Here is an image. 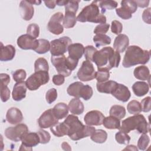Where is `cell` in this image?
<instances>
[{
  "label": "cell",
  "mask_w": 151,
  "mask_h": 151,
  "mask_svg": "<svg viewBox=\"0 0 151 151\" xmlns=\"http://www.w3.org/2000/svg\"><path fill=\"white\" fill-rule=\"evenodd\" d=\"M109 27L110 25L109 24H100L96 27V28L94 29V33H95L96 34H105L109 31Z\"/></svg>",
  "instance_id": "cell-54"
},
{
  "label": "cell",
  "mask_w": 151,
  "mask_h": 151,
  "mask_svg": "<svg viewBox=\"0 0 151 151\" xmlns=\"http://www.w3.org/2000/svg\"><path fill=\"white\" fill-rule=\"evenodd\" d=\"M63 18L64 15L60 12L52 15L47 25L48 31L54 35H60L63 33L64 27L61 22L63 20Z\"/></svg>",
  "instance_id": "cell-11"
},
{
  "label": "cell",
  "mask_w": 151,
  "mask_h": 151,
  "mask_svg": "<svg viewBox=\"0 0 151 151\" xmlns=\"http://www.w3.org/2000/svg\"><path fill=\"white\" fill-rule=\"evenodd\" d=\"M77 76L78 78L82 81H88L95 78L96 71L92 63L90 61H84L79 68Z\"/></svg>",
  "instance_id": "cell-10"
},
{
  "label": "cell",
  "mask_w": 151,
  "mask_h": 151,
  "mask_svg": "<svg viewBox=\"0 0 151 151\" xmlns=\"http://www.w3.org/2000/svg\"><path fill=\"white\" fill-rule=\"evenodd\" d=\"M127 111L131 114H137L142 111V107L140 103L137 100L130 101L127 106Z\"/></svg>",
  "instance_id": "cell-37"
},
{
  "label": "cell",
  "mask_w": 151,
  "mask_h": 151,
  "mask_svg": "<svg viewBox=\"0 0 151 151\" xmlns=\"http://www.w3.org/2000/svg\"><path fill=\"white\" fill-rule=\"evenodd\" d=\"M111 94L116 99L122 102L127 101L131 96V93L128 87L124 84L119 83H117Z\"/></svg>",
  "instance_id": "cell-16"
},
{
  "label": "cell",
  "mask_w": 151,
  "mask_h": 151,
  "mask_svg": "<svg viewBox=\"0 0 151 151\" xmlns=\"http://www.w3.org/2000/svg\"><path fill=\"white\" fill-rule=\"evenodd\" d=\"M29 2V3H31L32 5L33 4H35V5H40L41 3V1H28Z\"/></svg>",
  "instance_id": "cell-62"
},
{
  "label": "cell",
  "mask_w": 151,
  "mask_h": 151,
  "mask_svg": "<svg viewBox=\"0 0 151 151\" xmlns=\"http://www.w3.org/2000/svg\"><path fill=\"white\" fill-rule=\"evenodd\" d=\"M142 107V111L144 112H149L150 111L151 107V98L150 96L146 97L143 99L140 103Z\"/></svg>",
  "instance_id": "cell-53"
},
{
  "label": "cell",
  "mask_w": 151,
  "mask_h": 151,
  "mask_svg": "<svg viewBox=\"0 0 151 151\" xmlns=\"http://www.w3.org/2000/svg\"><path fill=\"white\" fill-rule=\"evenodd\" d=\"M40 137V143L41 144H46L48 143L51 139L50 134L44 130H40L37 132Z\"/></svg>",
  "instance_id": "cell-49"
},
{
  "label": "cell",
  "mask_w": 151,
  "mask_h": 151,
  "mask_svg": "<svg viewBox=\"0 0 151 151\" xmlns=\"http://www.w3.org/2000/svg\"><path fill=\"white\" fill-rule=\"evenodd\" d=\"M44 4L47 8L50 9H54L56 5L55 1H45Z\"/></svg>",
  "instance_id": "cell-59"
},
{
  "label": "cell",
  "mask_w": 151,
  "mask_h": 151,
  "mask_svg": "<svg viewBox=\"0 0 151 151\" xmlns=\"http://www.w3.org/2000/svg\"><path fill=\"white\" fill-rule=\"evenodd\" d=\"M57 97V90L54 88H50L48 90L45 94V99L48 104H51L53 103Z\"/></svg>",
  "instance_id": "cell-48"
},
{
  "label": "cell",
  "mask_w": 151,
  "mask_h": 151,
  "mask_svg": "<svg viewBox=\"0 0 151 151\" xmlns=\"http://www.w3.org/2000/svg\"><path fill=\"white\" fill-rule=\"evenodd\" d=\"M19 9L21 17L24 20L29 21L33 17L34 13V7L28 1H21Z\"/></svg>",
  "instance_id": "cell-19"
},
{
  "label": "cell",
  "mask_w": 151,
  "mask_h": 151,
  "mask_svg": "<svg viewBox=\"0 0 151 151\" xmlns=\"http://www.w3.org/2000/svg\"><path fill=\"white\" fill-rule=\"evenodd\" d=\"M134 77L140 80H150V71L147 67L141 65L136 67L133 71Z\"/></svg>",
  "instance_id": "cell-27"
},
{
  "label": "cell",
  "mask_w": 151,
  "mask_h": 151,
  "mask_svg": "<svg viewBox=\"0 0 151 151\" xmlns=\"http://www.w3.org/2000/svg\"><path fill=\"white\" fill-rule=\"evenodd\" d=\"M38 125L41 129L51 127L58 123V120L54 116L52 109L45 110L38 120Z\"/></svg>",
  "instance_id": "cell-13"
},
{
  "label": "cell",
  "mask_w": 151,
  "mask_h": 151,
  "mask_svg": "<svg viewBox=\"0 0 151 151\" xmlns=\"http://www.w3.org/2000/svg\"><path fill=\"white\" fill-rule=\"evenodd\" d=\"M134 94L138 97H142L146 94L149 90V84L145 81H136L132 87Z\"/></svg>",
  "instance_id": "cell-25"
},
{
  "label": "cell",
  "mask_w": 151,
  "mask_h": 151,
  "mask_svg": "<svg viewBox=\"0 0 151 151\" xmlns=\"http://www.w3.org/2000/svg\"><path fill=\"white\" fill-rule=\"evenodd\" d=\"M97 50L93 45H87L84 48V57L86 60L93 61V57L94 54Z\"/></svg>",
  "instance_id": "cell-47"
},
{
  "label": "cell",
  "mask_w": 151,
  "mask_h": 151,
  "mask_svg": "<svg viewBox=\"0 0 151 151\" xmlns=\"http://www.w3.org/2000/svg\"><path fill=\"white\" fill-rule=\"evenodd\" d=\"M103 114L99 110H91L86 113L84 120L88 126H100L103 124L104 119Z\"/></svg>",
  "instance_id": "cell-15"
},
{
  "label": "cell",
  "mask_w": 151,
  "mask_h": 151,
  "mask_svg": "<svg viewBox=\"0 0 151 151\" xmlns=\"http://www.w3.org/2000/svg\"><path fill=\"white\" fill-rule=\"evenodd\" d=\"M27 76L25 71L23 69H19L15 71L12 74V77L15 81L17 83L23 81Z\"/></svg>",
  "instance_id": "cell-45"
},
{
  "label": "cell",
  "mask_w": 151,
  "mask_h": 151,
  "mask_svg": "<svg viewBox=\"0 0 151 151\" xmlns=\"http://www.w3.org/2000/svg\"><path fill=\"white\" fill-rule=\"evenodd\" d=\"M6 121L11 124H17L21 123L23 120L21 111L17 107H11L6 112Z\"/></svg>",
  "instance_id": "cell-18"
},
{
  "label": "cell",
  "mask_w": 151,
  "mask_h": 151,
  "mask_svg": "<svg viewBox=\"0 0 151 151\" xmlns=\"http://www.w3.org/2000/svg\"><path fill=\"white\" fill-rule=\"evenodd\" d=\"M65 81V77L62 74L54 75L52 77V82L56 86L62 85Z\"/></svg>",
  "instance_id": "cell-55"
},
{
  "label": "cell",
  "mask_w": 151,
  "mask_h": 151,
  "mask_svg": "<svg viewBox=\"0 0 151 151\" xmlns=\"http://www.w3.org/2000/svg\"><path fill=\"white\" fill-rule=\"evenodd\" d=\"M93 88L89 85H83L80 91V97L83 98L84 100H88L93 96Z\"/></svg>",
  "instance_id": "cell-39"
},
{
  "label": "cell",
  "mask_w": 151,
  "mask_h": 151,
  "mask_svg": "<svg viewBox=\"0 0 151 151\" xmlns=\"http://www.w3.org/2000/svg\"><path fill=\"white\" fill-rule=\"evenodd\" d=\"M28 132V129L26 124L21 123L15 127H9L5 130V135L7 139L14 141L21 140L25 134Z\"/></svg>",
  "instance_id": "cell-9"
},
{
  "label": "cell",
  "mask_w": 151,
  "mask_h": 151,
  "mask_svg": "<svg viewBox=\"0 0 151 151\" xmlns=\"http://www.w3.org/2000/svg\"><path fill=\"white\" fill-rule=\"evenodd\" d=\"M122 29H123V25L120 21L117 20H114L111 22V31L113 33L119 35L122 32Z\"/></svg>",
  "instance_id": "cell-51"
},
{
  "label": "cell",
  "mask_w": 151,
  "mask_h": 151,
  "mask_svg": "<svg viewBox=\"0 0 151 151\" xmlns=\"http://www.w3.org/2000/svg\"><path fill=\"white\" fill-rule=\"evenodd\" d=\"M137 150V147L134 146V145H129L127 146L125 149H124L123 150Z\"/></svg>",
  "instance_id": "cell-61"
},
{
  "label": "cell",
  "mask_w": 151,
  "mask_h": 151,
  "mask_svg": "<svg viewBox=\"0 0 151 151\" xmlns=\"http://www.w3.org/2000/svg\"><path fill=\"white\" fill-rule=\"evenodd\" d=\"M117 83L113 80H107L103 83H97L96 87L97 91L100 93L111 94L116 88Z\"/></svg>",
  "instance_id": "cell-23"
},
{
  "label": "cell",
  "mask_w": 151,
  "mask_h": 151,
  "mask_svg": "<svg viewBox=\"0 0 151 151\" xmlns=\"http://www.w3.org/2000/svg\"><path fill=\"white\" fill-rule=\"evenodd\" d=\"M17 45L22 50H33L35 51L38 47L39 42L38 40L27 34L21 35L18 38Z\"/></svg>",
  "instance_id": "cell-14"
},
{
  "label": "cell",
  "mask_w": 151,
  "mask_h": 151,
  "mask_svg": "<svg viewBox=\"0 0 151 151\" xmlns=\"http://www.w3.org/2000/svg\"><path fill=\"white\" fill-rule=\"evenodd\" d=\"M150 57V51L143 50L137 45H131L127 48L122 65L124 68H129L137 64H145Z\"/></svg>",
  "instance_id": "cell-3"
},
{
  "label": "cell",
  "mask_w": 151,
  "mask_h": 151,
  "mask_svg": "<svg viewBox=\"0 0 151 151\" xmlns=\"http://www.w3.org/2000/svg\"><path fill=\"white\" fill-rule=\"evenodd\" d=\"M107 139V132L102 129L96 130L94 133L91 136V139L97 143H103Z\"/></svg>",
  "instance_id": "cell-33"
},
{
  "label": "cell",
  "mask_w": 151,
  "mask_h": 151,
  "mask_svg": "<svg viewBox=\"0 0 151 151\" xmlns=\"http://www.w3.org/2000/svg\"><path fill=\"white\" fill-rule=\"evenodd\" d=\"M116 12L117 15L123 19H129L132 17V14L128 10L123 7L117 8L116 9Z\"/></svg>",
  "instance_id": "cell-50"
},
{
  "label": "cell",
  "mask_w": 151,
  "mask_h": 151,
  "mask_svg": "<svg viewBox=\"0 0 151 151\" xmlns=\"http://www.w3.org/2000/svg\"><path fill=\"white\" fill-rule=\"evenodd\" d=\"M98 6L101 9V14H103L106 10H111L116 8L117 6V2L114 1L105 0L97 1Z\"/></svg>",
  "instance_id": "cell-35"
},
{
  "label": "cell",
  "mask_w": 151,
  "mask_h": 151,
  "mask_svg": "<svg viewBox=\"0 0 151 151\" xmlns=\"http://www.w3.org/2000/svg\"><path fill=\"white\" fill-rule=\"evenodd\" d=\"M72 41L68 37H62L54 40L50 42V53L52 56H60L64 55L71 44Z\"/></svg>",
  "instance_id": "cell-8"
},
{
  "label": "cell",
  "mask_w": 151,
  "mask_h": 151,
  "mask_svg": "<svg viewBox=\"0 0 151 151\" xmlns=\"http://www.w3.org/2000/svg\"><path fill=\"white\" fill-rule=\"evenodd\" d=\"M135 2L137 4V6H139L140 8L147 7L150 2L149 1H135Z\"/></svg>",
  "instance_id": "cell-58"
},
{
  "label": "cell",
  "mask_w": 151,
  "mask_h": 151,
  "mask_svg": "<svg viewBox=\"0 0 151 151\" xmlns=\"http://www.w3.org/2000/svg\"><path fill=\"white\" fill-rule=\"evenodd\" d=\"M49 80L48 71H37L27 78L25 83L28 90L34 91L38 90L41 86L47 84Z\"/></svg>",
  "instance_id": "cell-7"
},
{
  "label": "cell",
  "mask_w": 151,
  "mask_h": 151,
  "mask_svg": "<svg viewBox=\"0 0 151 151\" xmlns=\"http://www.w3.org/2000/svg\"><path fill=\"white\" fill-rule=\"evenodd\" d=\"M93 40L97 47L109 45L111 43V38L110 37L103 34H96L94 36Z\"/></svg>",
  "instance_id": "cell-31"
},
{
  "label": "cell",
  "mask_w": 151,
  "mask_h": 151,
  "mask_svg": "<svg viewBox=\"0 0 151 151\" xmlns=\"http://www.w3.org/2000/svg\"><path fill=\"white\" fill-rule=\"evenodd\" d=\"M64 122L68 127L67 135L73 140H78L91 136L96 130L95 127L93 126L84 125L78 117L73 114L68 115Z\"/></svg>",
  "instance_id": "cell-2"
},
{
  "label": "cell",
  "mask_w": 151,
  "mask_h": 151,
  "mask_svg": "<svg viewBox=\"0 0 151 151\" xmlns=\"http://www.w3.org/2000/svg\"><path fill=\"white\" fill-rule=\"evenodd\" d=\"M21 142L20 150H32V147H35L40 143V137L37 132H27L22 137Z\"/></svg>",
  "instance_id": "cell-12"
},
{
  "label": "cell",
  "mask_w": 151,
  "mask_h": 151,
  "mask_svg": "<svg viewBox=\"0 0 151 151\" xmlns=\"http://www.w3.org/2000/svg\"><path fill=\"white\" fill-rule=\"evenodd\" d=\"M68 107L70 111L73 114L79 115L84 111V104L78 98H74L71 100Z\"/></svg>",
  "instance_id": "cell-24"
},
{
  "label": "cell",
  "mask_w": 151,
  "mask_h": 151,
  "mask_svg": "<svg viewBox=\"0 0 151 151\" xmlns=\"http://www.w3.org/2000/svg\"><path fill=\"white\" fill-rule=\"evenodd\" d=\"M76 13L72 11H65L63 20V25L65 28H71L75 26L77 22Z\"/></svg>",
  "instance_id": "cell-29"
},
{
  "label": "cell",
  "mask_w": 151,
  "mask_h": 151,
  "mask_svg": "<svg viewBox=\"0 0 151 151\" xmlns=\"http://www.w3.org/2000/svg\"><path fill=\"white\" fill-rule=\"evenodd\" d=\"M120 55L111 47H104L97 51L93 55V62L97 66V69L110 70L118 67L120 61Z\"/></svg>",
  "instance_id": "cell-1"
},
{
  "label": "cell",
  "mask_w": 151,
  "mask_h": 151,
  "mask_svg": "<svg viewBox=\"0 0 151 151\" xmlns=\"http://www.w3.org/2000/svg\"><path fill=\"white\" fill-rule=\"evenodd\" d=\"M53 113L58 120L63 119L68 113V107L64 103H58L52 109Z\"/></svg>",
  "instance_id": "cell-26"
},
{
  "label": "cell",
  "mask_w": 151,
  "mask_h": 151,
  "mask_svg": "<svg viewBox=\"0 0 151 151\" xmlns=\"http://www.w3.org/2000/svg\"><path fill=\"white\" fill-rule=\"evenodd\" d=\"M27 33L31 37L37 38L38 37L40 34V27L36 24H29L27 29Z\"/></svg>",
  "instance_id": "cell-44"
},
{
  "label": "cell",
  "mask_w": 151,
  "mask_h": 151,
  "mask_svg": "<svg viewBox=\"0 0 151 151\" xmlns=\"http://www.w3.org/2000/svg\"><path fill=\"white\" fill-rule=\"evenodd\" d=\"M150 8L145 9L142 14V19L144 22L148 24H150Z\"/></svg>",
  "instance_id": "cell-56"
},
{
  "label": "cell",
  "mask_w": 151,
  "mask_h": 151,
  "mask_svg": "<svg viewBox=\"0 0 151 151\" xmlns=\"http://www.w3.org/2000/svg\"><path fill=\"white\" fill-rule=\"evenodd\" d=\"M68 1H55L56 4L58 6H65Z\"/></svg>",
  "instance_id": "cell-60"
},
{
  "label": "cell",
  "mask_w": 151,
  "mask_h": 151,
  "mask_svg": "<svg viewBox=\"0 0 151 151\" xmlns=\"http://www.w3.org/2000/svg\"><path fill=\"white\" fill-rule=\"evenodd\" d=\"M10 97V90L7 86H1V99L2 102L7 101Z\"/></svg>",
  "instance_id": "cell-52"
},
{
  "label": "cell",
  "mask_w": 151,
  "mask_h": 151,
  "mask_svg": "<svg viewBox=\"0 0 151 151\" xmlns=\"http://www.w3.org/2000/svg\"><path fill=\"white\" fill-rule=\"evenodd\" d=\"M80 1H68L65 5V11H72L77 13L78 9V4Z\"/></svg>",
  "instance_id": "cell-46"
},
{
  "label": "cell",
  "mask_w": 151,
  "mask_h": 151,
  "mask_svg": "<svg viewBox=\"0 0 151 151\" xmlns=\"http://www.w3.org/2000/svg\"><path fill=\"white\" fill-rule=\"evenodd\" d=\"M120 130L126 133L133 130H137L139 133H147L149 132V125L143 115L137 114L123 120Z\"/></svg>",
  "instance_id": "cell-5"
},
{
  "label": "cell",
  "mask_w": 151,
  "mask_h": 151,
  "mask_svg": "<svg viewBox=\"0 0 151 151\" xmlns=\"http://www.w3.org/2000/svg\"><path fill=\"white\" fill-rule=\"evenodd\" d=\"M115 139L119 144L127 145L130 140V137L127 134V133L120 131L116 133Z\"/></svg>",
  "instance_id": "cell-41"
},
{
  "label": "cell",
  "mask_w": 151,
  "mask_h": 151,
  "mask_svg": "<svg viewBox=\"0 0 151 151\" xmlns=\"http://www.w3.org/2000/svg\"><path fill=\"white\" fill-rule=\"evenodd\" d=\"M27 88L26 83L24 81L15 83L12 92V96L14 100L19 101L24 99L26 96Z\"/></svg>",
  "instance_id": "cell-17"
},
{
  "label": "cell",
  "mask_w": 151,
  "mask_h": 151,
  "mask_svg": "<svg viewBox=\"0 0 151 151\" xmlns=\"http://www.w3.org/2000/svg\"><path fill=\"white\" fill-rule=\"evenodd\" d=\"M110 115L114 116L119 119H122L126 115L125 108L120 105H113L110 108Z\"/></svg>",
  "instance_id": "cell-34"
},
{
  "label": "cell",
  "mask_w": 151,
  "mask_h": 151,
  "mask_svg": "<svg viewBox=\"0 0 151 151\" xmlns=\"http://www.w3.org/2000/svg\"><path fill=\"white\" fill-rule=\"evenodd\" d=\"M129 37L125 34H119L115 38L113 43V49L119 52H124L129 47Z\"/></svg>",
  "instance_id": "cell-20"
},
{
  "label": "cell",
  "mask_w": 151,
  "mask_h": 151,
  "mask_svg": "<svg viewBox=\"0 0 151 151\" xmlns=\"http://www.w3.org/2000/svg\"><path fill=\"white\" fill-rule=\"evenodd\" d=\"M121 7H123L128 10L132 14L135 12L137 8V4L135 1L124 0L121 2Z\"/></svg>",
  "instance_id": "cell-42"
},
{
  "label": "cell",
  "mask_w": 151,
  "mask_h": 151,
  "mask_svg": "<svg viewBox=\"0 0 151 151\" xmlns=\"http://www.w3.org/2000/svg\"><path fill=\"white\" fill-rule=\"evenodd\" d=\"M1 86H8L10 82V77L8 74L5 73H1Z\"/></svg>",
  "instance_id": "cell-57"
},
{
  "label": "cell",
  "mask_w": 151,
  "mask_h": 151,
  "mask_svg": "<svg viewBox=\"0 0 151 151\" xmlns=\"http://www.w3.org/2000/svg\"><path fill=\"white\" fill-rule=\"evenodd\" d=\"M1 55L0 60L1 61H8L12 60L15 55V48L12 45H7L4 46L1 42Z\"/></svg>",
  "instance_id": "cell-22"
},
{
  "label": "cell",
  "mask_w": 151,
  "mask_h": 151,
  "mask_svg": "<svg viewBox=\"0 0 151 151\" xmlns=\"http://www.w3.org/2000/svg\"><path fill=\"white\" fill-rule=\"evenodd\" d=\"M84 84L80 81H76L71 84L67 89V92L68 95L73 96L75 98H80L79 93L81 87Z\"/></svg>",
  "instance_id": "cell-32"
},
{
  "label": "cell",
  "mask_w": 151,
  "mask_h": 151,
  "mask_svg": "<svg viewBox=\"0 0 151 151\" xmlns=\"http://www.w3.org/2000/svg\"><path fill=\"white\" fill-rule=\"evenodd\" d=\"M51 61L59 74L64 77H68L73 70L77 66L78 60H75L70 57L66 58L64 55L60 56H51Z\"/></svg>",
  "instance_id": "cell-6"
},
{
  "label": "cell",
  "mask_w": 151,
  "mask_h": 151,
  "mask_svg": "<svg viewBox=\"0 0 151 151\" xmlns=\"http://www.w3.org/2000/svg\"><path fill=\"white\" fill-rule=\"evenodd\" d=\"M68 57L73 60L78 61V60L82 57L84 52V47L83 45L80 43L71 44L68 48Z\"/></svg>",
  "instance_id": "cell-21"
},
{
  "label": "cell",
  "mask_w": 151,
  "mask_h": 151,
  "mask_svg": "<svg viewBox=\"0 0 151 151\" xmlns=\"http://www.w3.org/2000/svg\"><path fill=\"white\" fill-rule=\"evenodd\" d=\"M39 45L35 51L40 54H45L50 50V42L45 39H39Z\"/></svg>",
  "instance_id": "cell-38"
},
{
  "label": "cell",
  "mask_w": 151,
  "mask_h": 151,
  "mask_svg": "<svg viewBox=\"0 0 151 151\" xmlns=\"http://www.w3.org/2000/svg\"><path fill=\"white\" fill-rule=\"evenodd\" d=\"M103 124L108 129H120V119L111 116L104 117Z\"/></svg>",
  "instance_id": "cell-30"
},
{
  "label": "cell",
  "mask_w": 151,
  "mask_h": 151,
  "mask_svg": "<svg viewBox=\"0 0 151 151\" xmlns=\"http://www.w3.org/2000/svg\"><path fill=\"white\" fill-rule=\"evenodd\" d=\"M49 65L45 58L41 57L37 59L34 63V71H48Z\"/></svg>",
  "instance_id": "cell-36"
},
{
  "label": "cell",
  "mask_w": 151,
  "mask_h": 151,
  "mask_svg": "<svg viewBox=\"0 0 151 151\" xmlns=\"http://www.w3.org/2000/svg\"><path fill=\"white\" fill-rule=\"evenodd\" d=\"M95 78L98 83H103L106 81L110 78L109 70L104 69H99L96 72Z\"/></svg>",
  "instance_id": "cell-40"
},
{
  "label": "cell",
  "mask_w": 151,
  "mask_h": 151,
  "mask_svg": "<svg viewBox=\"0 0 151 151\" xmlns=\"http://www.w3.org/2000/svg\"><path fill=\"white\" fill-rule=\"evenodd\" d=\"M77 21L81 22L105 24L106 23V17L103 14L100 13L97 1H93L83 8L77 17Z\"/></svg>",
  "instance_id": "cell-4"
},
{
  "label": "cell",
  "mask_w": 151,
  "mask_h": 151,
  "mask_svg": "<svg viewBox=\"0 0 151 151\" xmlns=\"http://www.w3.org/2000/svg\"><path fill=\"white\" fill-rule=\"evenodd\" d=\"M150 142V138L146 133H143L138 140L137 147L141 150L146 149Z\"/></svg>",
  "instance_id": "cell-43"
},
{
  "label": "cell",
  "mask_w": 151,
  "mask_h": 151,
  "mask_svg": "<svg viewBox=\"0 0 151 151\" xmlns=\"http://www.w3.org/2000/svg\"><path fill=\"white\" fill-rule=\"evenodd\" d=\"M50 130L52 134L57 137H63L68 134V127L64 122L58 123L55 125L50 127Z\"/></svg>",
  "instance_id": "cell-28"
}]
</instances>
